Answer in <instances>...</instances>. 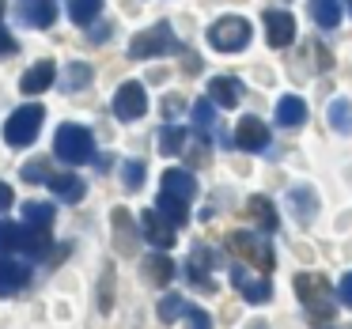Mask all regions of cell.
<instances>
[{"mask_svg":"<svg viewBox=\"0 0 352 329\" xmlns=\"http://www.w3.org/2000/svg\"><path fill=\"white\" fill-rule=\"evenodd\" d=\"M54 155H57L61 163H69V167H80V163H87V159L95 155L91 133H87L84 125L65 122L61 129H57V137H54Z\"/></svg>","mask_w":352,"mask_h":329,"instance_id":"obj_1","label":"cell"},{"mask_svg":"<svg viewBox=\"0 0 352 329\" xmlns=\"http://www.w3.org/2000/svg\"><path fill=\"white\" fill-rule=\"evenodd\" d=\"M296 291H299V303H303L318 321L333 318V295H329V284H326L322 273H299L296 276Z\"/></svg>","mask_w":352,"mask_h":329,"instance_id":"obj_2","label":"cell"},{"mask_svg":"<svg viewBox=\"0 0 352 329\" xmlns=\"http://www.w3.org/2000/svg\"><path fill=\"white\" fill-rule=\"evenodd\" d=\"M178 38L170 31V23H155L148 31H140L137 38L129 42V57L133 61H148V57H167V54H178Z\"/></svg>","mask_w":352,"mask_h":329,"instance_id":"obj_3","label":"cell"},{"mask_svg":"<svg viewBox=\"0 0 352 329\" xmlns=\"http://www.w3.org/2000/svg\"><path fill=\"white\" fill-rule=\"evenodd\" d=\"M208 42H212V49H220V54H239V49H246V42H250V23H246L243 16H223L208 27Z\"/></svg>","mask_w":352,"mask_h":329,"instance_id":"obj_4","label":"cell"},{"mask_svg":"<svg viewBox=\"0 0 352 329\" xmlns=\"http://www.w3.org/2000/svg\"><path fill=\"white\" fill-rule=\"evenodd\" d=\"M42 117H46V110L42 106H19L12 110V117L4 122V140H8V148H27L34 137H38L42 129Z\"/></svg>","mask_w":352,"mask_h":329,"instance_id":"obj_5","label":"cell"},{"mask_svg":"<svg viewBox=\"0 0 352 329\" xmlns=\"http://www.w3.org/2000/svg\"><path fill=\"white\" fill-rule=\"evenodd\" d=\"M228 250L231 253H239L243 261H254V265H261V269H273V246H269V238H265V231H235V235L228 238Z\"/></svg>","mask_w":352,"mask_h":329,"instance_id":"obj_6","label":"cell"},{"mask_svg":"<svg viewBox=\"0 0 352 329\" xmlns=\"http://www.w3.org/2000/svg\"><path fill=\"white\" fill-rule=\"evenodd\" d=\"M144 110H148L144 87H140V84H122V87H118V95H114L118 122H137V117H144Z\"/></svg>","mask_w":352,"mask_h":329,"instance_id":"obj_7","label":"cell"},{"mask_svg":"<svg viewBox=\"0 0 352 329\" xmlns=\"http://www.w3.org/2000/svg\"><path fill=\"white\" fill-rule=\"evenodd\" d=\"M265 38L273 49H284L296 42V19H292V12H280V8L265 12Z\"/></svg>","mask_w":352,"mask_h":329,"instance_id":"obj_8","label":"cell"},{"mask_svg":"<svg viewBox=\"0 0 352 329\" xmlns=\"http://www.w3.org/2000/svg\"><path fill=\"white\" fill-rule=\"evenodd\" d=\"M140 231H144V238L152 246H160V250H170V246H175V223H170L160 208L140 216Z\"/></svg>","mask_w":352,"mask_h":329,"instance_id":"obj_9","label":"cell"},{"mask_svg":"<svg viewBox=\"0 0 352 329\" xmlns=\"http://www.w3.org/2000/svg\"><path fill=\"white\" fill-rule=\"evenodd\" d=\"M27 280H31V265L12 253H0V295H16Z\"/></svg>","mask_w":352,"mask_h":329,"instance_id":"obj_10","label":"cell"},{"mask_svg":"<svg viewBox=\"0 0 352 329\" xmlns=\"http://www.w3.org/2000/svg\"><path fill=\"white\" fill-rule=\"evenodd\" d=\"M231 280H235V288H239V291H243V299H246V303H254V306H265L269 299H273V284H269L265 276L250 280L243 265H235V269H231Z\"/></svg>","mask_w":352,"mask_h":329,"instance_id":"obj_11","label":"cell"},{"mask_svg":"<svg viewBox=\"0 0 352 329\" xmlns=\"http://www.w3.org/2000/svg\"><path fill=\"white\" fill-rule=\"evenodd\" d=\"M19 19L34 31H46L57 19V0H19Z\"/></svg>","mask_w":352,"mask_h":329,"instance_id":"obj_12","label":"cell"},{"mask_svg":"<svg viewBox=\"0 0 352 329\" xmlns=\"http://www.w3.org/2000/svg\"><path fill=\"white\" fill-rule=\"evenodd\" d=\"M235 144L243 148V152H265L269 148V129L261 117H243L235 129Z\"/></svg>","mask_w":352,"mask_h":329,"instance_id":"obj_13","label":"cell"},{"mask_svg":"<svg viewBox=\"0 0 352 329\" xmlns=\"http://www.w3.org/2000/svg\"><path fill=\"white\" fill-rule=\"evenodd\" d=\"M54 76H57V65L54 61H38V65H31V69L23 72L19 87H23V95H42L46 87H54Z\"/></svg>","mask_w":352,"mask_h":329,"instance_id":"obj_14","label":"cell"},{"mask_svg":"<svg viewBox=\"0 0 352 329\" xmlns=\"http://www.w3.org/2000/svg\"><path fill=\"white\" fill-rule=\"evenodd\" d=\"M208 99H212L216 106L231 110V106H239V99H243V87H239L235 76H216L212 84H208Z\"/></svg>","mask_w":352,"mask_h":329,"instance_id":"obj_15","label":"cell"},{"mask_svg":"<svg viewBox=\"0 0 352 329\" xmlns=\"http://www.w3.org/2000/svg\"><path fill=\"white\" fill-rule=\"evenodd\" d=\"M307 122V102L299 99V95H284L280 102H276V125H284V129H296V125Z\"/></svg>","mask_w":352,"mask_h":329,"instance_id":"obj_16","label":"cell"},{"mask_svg":"<svg viewBox=\"0 0 352 329\" xmlns=\"http://www.w3.org/2000/svg\"><path fill=\"white\" fill-rule=\"evenodd\" d=\"M0 253H27V223L0 220Z\"/></svg>","mask_w":352,"mask_h":329,"instance_id":"obj_17","label":"cell"},{"mask_svg":"<svg viewBox=\"0 0 352 329\" xmlns=\"http://www.w3.org/2000/svg\"><path fill=\"white\" fill-rule=\"evenodd\" d=\"M160 190H167V193H175V197H182V201H190L193 193H197V178L190 174V170H163V185Z\"/></svg>","mask_w":352,"mask_h":329,"instance_id":"obj_18","label":"cell"},{"mask_svg":"<svg viewBox=\"0 0 352 329\" xmlns=\"http://www.w3.org/2000/svg\"><path fill=\"white\" fill-rule=\"evenodd\" d=\"M50 190H54L57 201H80L87 185H84V178H76L69 170V174H54V178H50Z\"/></svg>","mask_w":352,"mask_h":329,"instance_id":"obj_19","label":"cell"},{"mask_svg":"<svg viewBox=\"0 0 352 329\" xmlns=\"http://www.w3.org/2000/svg\"><path fill=\"white\" fill-rule=\"evenodd\" d=\"M250 216H254V223H258V231H276V223H280V216H276V208H273V201L269 197H250Z\"/></svg>","mask_w":352,"mask_h":329,"instance_id":"obj_20","label":"cell"},{"mask_svg":"<svg viewBox=\"0 0 352 329\" xmlns=\"http://www.w3.org/2000/svg\"><path fill=\"white\" fill-rule=\"evenodd\" d=\"M110 220H114V227H118V250L122 253H133V246H137V227H133V216L125 212V208H114V216H110Z\"/></svg>","mask_w":352,"mask_h":329,"instance_id":"obj_21","label":"cell"},{"mask_svg":"<svg viewBox=\"0 0 352 329\" xmlns=\"http://www.w3.org/2000/svg\"><path fill=\"white\" fill-rule=\"evenodd\" d=\"M311 16L318 27L333 31V27L341 23V4H337V0H311Z\"/></svg>","mask_w":352,"mask_h":329,"instance_id":"obj_22","label":"cell"},{"mask_svg":"<svg viewBox=\"0 0 352 329\" xmlns=\"http://www.w3.org/2000/svg\"><path fill=\"white\" fill-rule=\"evenodd\" d=\"M160 212L167 216L175 227H182V223L190 220V208H186V201L175 197V193H167V190H160Z\"/></svg>","mask_w":352,"mask_h":329,"instance_id":"obj_23","label":"cell"},{"mask_svg":"<svg viewBox=\"0 0 352 329\" xmlns=\"http://www.w3.org/2000/svg\"><path fill=\"white\" fill-rule=\"evenodd\" d=\"M23 223L27 227H46L54 223V205H46V201H27L23 205Z\"/></svg>","mask_w":352,"mask_h":329,"instance_id":"obj_24","label":"cell"},{"mask_svg":"<svg viewBox=\"0 0 352 329\" xmlns=\"http://www.w3.org/2000/svg\"><path fill=\"white\" fill-rule=\"evenodd\" d=\"M144 276H148L152 284H160V288H163V284L175 276V265H170L163 253H152V258H144Z\"/></svg>","mask_w":352,"mask_h":329,"instance_id":"obj_25","label":"cell"},{"mask_svg":"<svg viewBox=\"0 0 352 329\" xmlns=\"http://www.w3.org/2000/svg\"><path fill=\"white\" fill-rule=\"evenodd\" d=\"M102 12V0H69V19L80 27H87Z\"/></svg>","mask_w":352,"mask_h":329,"instance_id":"obj_26","label":"cell"},{"mask_svg":"<svg viewBox=\"0 0 352 329\" xmlns=\"http://www.w3.org/2000/svg\"><path fill=\"white\" fill-rule=\"evenodd\" d=\"M186 148V129L182 125H167V129H160V152L163 155H178Z\"/></svg>","mask_w":352,"mask_h":329,"instance_id":"obj_27","label":"cell"},{"mask_svg":"<svg viewBox=\"0 0 352 329\" xmlns=\"http://www.w3.org/2000/svg\"><path fill=\"white\" fill-rule=\"evenodd\" d=\"M329 125L337 133H349L352 129V102L349 99H333L329 102Z\"/></svg>","mask_w":352,"mask_h":329,"instance_id":"obj_28","label":"cell"},{"mask_svg":"<svg viewBox=\"0 0 352 329\" xmlns=\"http://www.w3.org/2000/svg\"><path fill=\"white\" fill-rule=\"evenodd\" d=\"M193 125H197L201 133H208L216 125V102L212 99H197V102H193Z\"/></svg>","mask_w":352,"mask_h":329,"instance_id":"obj_29","label":"cell"},{"mask_svg":"<svg viewBox=\"0 0 352 329\" xmlns=\"http://www.w3.org/2000/svg\"><path fill=\"white\" fill-rule=\"evenodd\" d=\"M186 276H190L193 284H201V288H212V280H208V261H205V250H197V258H190V269H186Z\"/></svg>","mask_w":352,"mask_h":329,"instance_id":"obj_30","label":"cell"},{"mask_svg":"<svg viewBox=\"0 0 352 329\" xmlns=\"http://www.w3.org/2000/svg\"><path fill=\"white\" fill-rule=\"evenodd\" d=\"M87 84H91V65H84V61L69 65V80H65V87H69V91H80V87H87Z\"/></svg>","mask_w":352,"mask_h":329,"instance_id":"obj_31","label":"cell"},{"mask_svg":"<svg viewBox=\"0 0 352 329\" xmlns=\"http://www.w3.org/2000/svg\"><path fill=\"white\" fill-rule=\"evenodd\" d=\"M186 310H190V306H186L178 295H163V299H160V318H163V321H175L178 314H186Z\"/></svg>","mask_w":352,"mask_h":329,"instance_id":"obj_32","label":"cell"},{"mask_svg":"<svg viewBox=\"0 0 352 329\" xmlns=\"http://www.w3.org/2000/svg\"><path fill=\"white\" fill-rule=\"evenodd\" d=\"M122 182L129 185V190H140V185H144V163H125L122 167Z\"/></svg>","mask_w":352,"mask_h":329,"instance_id":"obj_33","label":"cell"},{"mask_svg":"<svg viewBox=\"0 0 352 329\" xmlns=\"http://www.w3.org/2000/svg\"><path fill=\"white\" fill-rule=\"evenodd\" d=\"M50 167L42 159H31V163H23V182H50Z\"/></svg>","mask_w":352,"mask_h":329,"instance_id":"obj_34","label":"cell"},{"mask_svg":"<svg viewBox=\"0 0 352 329\" xmlns=\"http://www.w3.org/2000/svg\"><path fill=\"white\" fill-rule=\"evenodd\" d=\"M186 321H190L186 329H212L208 314H205V310H197V306H190V310H186Z\"/></svg>","mask_w":352,"mask_h":329,"instance_id":"obj_35","label":"cell"},{"mask_svg":"<svg viewBox=\"0 0 352 329\" xmlns=\"http://www.w3.org/2000/svg\"><path fill=\"white\" fill-rule=\"evenodd\" d=\"M337 303L352 306V273H344V276H341V284H337Z\"/></svg>","mask_w":352,"mask_h":329,"instance_id":"obj_36","label":"cell"},{"mask_svg":"<svg viewBox=\"0 0 352 329\" xmlns=\"http://www.w3.org/2000/svg\"><path fill=\"white\" fill-rule=\"evenodd\" d=\"M4 54H16V38L0 27V57H4Z\"/></svg>","mask_w":352,"mask_h":329,"instance_id":"obj_37","label":"cell"},{"mask_svg":"<svg viewBox=\"0 0 352 329\" xmlns=\"http://www.w3.org/2000/svg\"><path fill=\"white\" fill-rule=\"evenodd\" d=\"M12 201H16V197H12V185L0 182V212H4V208H12Z\"/></svg>","mask_w":352,"mask_h":329,"instance_id":"obj_38","label":"cell"},{"mask_svg":"<svg viewBox=\"0 0 352 329\" xmlns=\"http://www.w3.org/2000/svg\"><path fill=\"white\" fill-rule=\"evenodd\" d=\"M107 34H110V27H107V23L95 27V31H91V42H107Z\"/></svg>","mask_w":352,"mask_h":329,"instance_id":"obj_39","label":"cell"},{"mask_svg":"<svg viewBox=\"0 0 352 329\" xmlns=\"http://www.w3.org/2000/svg\"><path fill=\"white\" fill-rule=\"evenodd\" d=\"M344 4H349V12H352V0H344Z\"/></svg>","mask_w":352,"mask_h":329,"instance_id":"obj_40","label":"cell"}]
</instances>
